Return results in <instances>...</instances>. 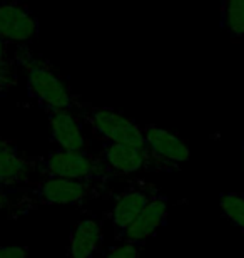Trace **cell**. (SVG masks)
I'll use <instances>...</instances> for the list:
<instances>
[{"label":"cell","mask_w":244,"mask_h":258,"mask_svg":"<svg viewBox=\"0 0 244 258\" xmlns=\"http://www.w3.org/2000/svg\"><path fill=\"white\" fill-rule=\"evenodd\" d=\"M166 220H168V198L159 191L136 216V220L117 236L116 241L144 245V241L150 238L166 223Z\"/></svg>","instance_id":"obj_8"},{"label":"cell","mask_w":244,"mask_h":258,"mask_svg":"<svg viewBox=\"0 0 244 258\" xmlns=\"http://www.w3.org/2000/svg\"><path fill=\"white\" fill-rule=\"evenodd\" d=\"M50 136L60 149L84 151L87 149V139L82 133V122L74 109H49Z\"/></svg>","instance_id":"obj_10"},{"label":"cell","mask_w":244,"mask_h":258,"mask_svg":"<svg viewBox=\"0 0 244 258\" xmlns=\"http://www.w3.org/2000/svg\"><path fill=\"white\" fill-rule=\"evenodd\" d=\"M27 89L45 111L74 109L77 96L69 89L64 79L44 60H32L27 66Z\"/></svg>","instance_id":"obj_4"},{"label":"cell","mask_w":244,"mask_h":258,"mask_svg":"<svg viewBox=\"0 0 244 258\" xmlns=\"http://www.w3.org/2000/svg\"><path fill=\"white\" fill-rule=\"evenodd\" d=\"M0 258H29V251L25 246H0Z\"/></svg>","instance_id":"obj_17"},{"label":"cell","mask_w":244,"mask_h":258,"mask_svg":"<svg viewBox=\"0 0 244 258\" xmlns=\"http://www.w3.org/2000/svg\"><path fill=\"white\" fill-rule=\"evenodd\" d=\"M104 158L116 176L124 174H134L139 171L144 173H164V171H176L178 166L171 163L162 161L150 151L147 144L137 146V144H121V143H106L102 148Z\"/></svg>","instance_id":"obj_5"},{"label":"cell","mask_w":244,"mask_h":258,"mask_svg":"<svg viewBox=\"0 0 244 258\" xmlns=\"http://www.w3.org/2000/svg\"><path fill=\"white\" fill-rule=\"evenodd\" d=\"M159 193V189L144 179L132 181L121 195L116 196L114 206L106 213V218L112 225L114 236H117L136 220V216L146 208L147 203Z\"/></svg>","instance_id":"obj_6"},{"label":"cell","mask_w":244,"mask_h":258,"mask_svg":"<svg viewBox=\"0 0 244 258\" xmlns=\"http://www.w3.org/2000/svg\"><path fill=\"white\" fill-rule=\"evenodd\" d=\"M222 25L231 39L244 37V0H222Z\"/></svg>","instance_id":"obj_13"},{"label":"cell","mask_w":244,"mask_h":258,"mask_svg":"<svg viewBox=\"0 0 244 258\" xmlns=\"http://www.w3.org/2000/svg\"><path fill=\"white\" fill-rule=\"evenodd\" d=\"M144 139L155 156L160 158L166 163H171L174 166L181 168V164L186 163L191 156V151L184 139L176 136L168 129L157 126H144Z\"/></svg>","instance_id":"obj_11"},{"label":"cell","mask_w":244,"mask_h":258,"mask_svg":"<svg viewBox=\"0 0 244 258\" xmlns=\"http://www.w3.org/2000/svg\"><path fill=\"white\" fill-rule=\"evenodd\" d=\"M112 195L114 191L106 183L75 181V179L67 178H44V181L34 186H19L9 210L10 216H20L39 206H80L87 201L107 198Z\"/></svg>","instance_id":"obj_1"},{"label":"cell","mask_w":244,"mask_h":258,"mask_svg":"<svg viewBox=\"0 0 244 258\" xmlns=\"http://www.w3.org/2000/svg\"><path fill=\"white\" fill-rule=\"evenodd\" d=\"M35 171V159L25 158L14 143L0 149V184L9 188L20 186L27 183Z\"/></svg>","instance_id":"obj_12"},{"label":"cell","mask_w":244,"mask_h":258,"mask_svg":"<svg viewBox=\"0 0 244 258\" xmlns=\"http://www.w3.org/2000/svg\"><path fill=\"white\" fill-rule=\"evenodd\" d=\"M10 66L7 62V42L0 37V87H5L10 84Z\"/></svg>","instance_id":"obj_16"},{"label":"cell","mask_w":244,"mask_h":258,"mask_svg":"<svg viewBox=\"0 0 244 258\" xmlns=\"http://www.w3.org/2000/svg\"><path fill=\"white\" fill-rule=\"evenodd\" d=\"M17 189H19V186L9 188V186H4V184H0V210L9 208L10 203H12L15 193H17Z\"/></svg>","instance_id":"obj_18"},{"label":"cell","mask_w":244,"mask_h":258,"mask_svg":"<svg viewBox=\"0 0 244 258\" xmlns=\"http://www.w3.org/2000/svg\"><path fill=\"white\" fill-rule=\"evenodd\" d=\"M39 20L27 5L20 2H0V37L7 44H25L35 39Z\"/></svg>","instance_id":"obj_7"},{"label":"cell","mask_w":244,"mask_h":258,"mask_svg":"<svg viewBox=\"0 0 244 258\" xmlns=\"http://www.w3.org/2000/svg\"><path fill=\"white\" fill-rule=\"evenodd\" d=\"M10 141H7V139H4V138H0V149H2L4 146H7Z\"/></svg>","instance_id":"obj_19"},{"label":"cell","mask_w":244,"mask_h":258,"mask_svg":"<svg viewBox=\"0 0 244 258\" xmlns=\"http://www.w3.org/2000/svg\"><path fill=\"white\" fill-rule=\"evenodd\" d=\"M142 251V245L136 243H119L107 251L104 258H139Z\"/></svg>","instance_id":"obj_15"},{"label":"cell","mask_w":244,"mask_h":258,"mask_svg":"<svg viewBox=\"0 0 244 258\" xmlns=\"http://www.w3.org/2000/svg\"><path fill=\"white\" fill-rule=\"evenodd\" d=\"M37 173L44 178H67L75 181L106 183L116 178V173L104 161L102 156L72 149H57L44 158L35 159Z\"/></svg>","instance_id":"obj_2"},{"label":"cell","mask_w":244,"mask_h":258,"mask_svg":"<svg viewBox=\"0 0 244 258\" xmlns=\"http://www.w3.org/2000/svg\"><path fill=\"white\" fill-rule=\"evenodd\" d=\"M104 248L102 221L96 216H82L72 223L69 258H99Z\"/></svg>","instance_id":"obj_9"},{"label":"cell","mask_w":244,"mask_h":258,"mask_svg":"<svg viewBox=\"0 0 244 258\" xmlns=\"http://www.w3.org/2000/svg\"><path fill=\"white\" fill-rule=\"evenodd\" d=\"M74 109L79 111V117L86 122L92 134L106 143H121V144H146L142 127L136 121L129 119L121 112L109 109V107H97L80 101L77 97Z\"/></svg>","instance_id":"obj_3"},{"label":"cell","mask_w":244,"mask_h":258,"mask_svg":"<svg viewBox=\"0 0 244 258\" xmlns=\"http://www.w3.org/2000/svg\"><path fill=\"white\" fill-rule=\"evenodd\" d=\"M222 215L244 231V195L242 193H226L219 201Z\"/></svg>","instance_id":"obj_14"}]
</instances>
